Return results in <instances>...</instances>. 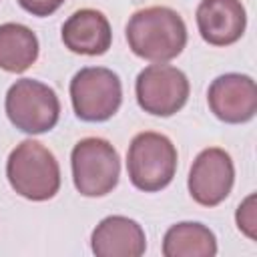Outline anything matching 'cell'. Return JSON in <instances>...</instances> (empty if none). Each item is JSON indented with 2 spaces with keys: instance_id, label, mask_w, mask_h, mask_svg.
I'll use <instances>...</instances> for the list:
<instances>
[{
  "instance_id": "11",
  "label": "cell",
  "mask_w": 257,
  "mask_h": 257,
  "mask_svg": "<svg viewBox=\"0 0 257 257\" xmlns=\"http://www.w3.org/2000/svg\"><path fill=\"white\" fill-rule=\"evenodd\" d=\"M90 249L96 257H141L147 249V237L135 219L110 215L94 227Z\"/></svg>"
},
{
  "instance_id": "8",
  "label": "cell",
  "mask_w": 257,
  "mask_h": 257,
  "mask_svg": "<svg viewBox=\"0 0 257 257\" xmlns=\"http://www.w3.org/2000/svg\"><path fill=\"white\" fill-rule=\"evenodd\" d=\"M235 181V167L231 155L219 147H209L197 155L189 171V193L195 203L215 207L223 203Z\"/></svg>"
},
{
  "instance_id": "12",
  "label": "cell",
  "mask_w": 257,
  "mask_h": 257,
  "mask_svg": "<svg viewBox=\"0 0 257 257\" xmlns=\"http://www.w3.org/2000/svg\"><path fill=\"white\" fill-rule=\"evenodd\" d=\"M62 42L74 54L100 56L110 48L112 30L102 12L82 8L62 24Z\"/></svg>"
},
{
  "instance_id": "9",
  "label": "cell",
  "mask_w": 257,
  "mask_h": 257,
  "mask_svg": "<svg viewBox=\"0 0 257 257\" xmlns=\"http://www.w3.org/2000/svg\"><path fill=\"white\" fill-rule=\"evenodd\" d=\"M207 102L219 120L229 124L247 122L257 112L255 80L239 72L221 74L211 82L207 90Z\"/></svg>"
},
{
  "instance_id": "15",
  "label": "cell",
  "mask_w": 257,
  "mask_h": 257,
  "mask_svg": "<svg viewBox=\"0 0 257 257\" xmlns=\"http://www.w3.org/2000/svg\"><path fill=\"white\" fill-rule=\"evenodd\" d=\"M253 203H255V195H249L245 199V203L239 205L237 209V227L249 237V239H255V209H253Z\"/></svg>"
},
{
  "instance_id": "1",
  "label": "cell",
  "mask_w": 257,
  "mask_h": 257,
  "mask_svg": "<svg viewBox=\"0 0 257 257\" xmlns=\"http://www.w3.org/2000/svg\"><path fill=\"white\" fill-rule=\"evenodd\" d=\"M126 42L137 56L151 62H167L183 52L187 26L173 8L149 6L128 18Z\"/></svg>"
},
{
  "instance_id": "13",
  "label": "cell",
  "mask_w": 257,
  "mask_h": 257,
  "mask_svg": "<svg viewBox=\"0 0 257 257\" xmlns=\"http://www.w3.org/2000/svg\"><path fill=\"white\" fill-rule=\"evenodd\" d=\"M38 38L36 34L16 22H6L0 26V68L6 72L20 74L28 70L38 58Z\"/></svg>"
},
{
  "instance_id": "6",
  "label": "cell",
  "mask_w": 257,
  "mask_h": 257,
  "mask_svg": "<svg viewBox=\"0 0 257 257\" xmlns=\"http://www.w3.org/2000/svg\"><path fill=\"white\" fill-rule=\"evenodd\" d=\"M74 114L86 122L108 120L122 102V86L116 72L102 66L80 68L70 80Z\"/></svg>"
},
{
  "instance_id": "2",
  "label": "cell",
  "mask_w": 257,
  "mask_h": 257,
  "mask_svg": "<svg viewBox=\"0 0 257 257\" xmlns=\"http://www.w3.org/2000/svg\"><path fill=\"white\" fill-rule=\"evenodd\" d=\"M10 187L28 201H48L60 189L56 157L38 141L26 139L12 149L6 161Z\"/></svg>"
},
{
  "instance_id": "4",
  "label": "cell",
  "mask_w": 257,
  "mask_h": 257,
  "mask_svg": "<svg viewBox=\"0 0 257 257\" xmlns=\"http://www.w3.org/2000/svg\"><path fill=\"white\" fill-rule=\"evenodd\" d=\"M72 181L84 197L108 195L120 175V159L116 149L98 137H86L78 141L70 155Z\"/></svg>"
},
{
  "instance_id": "5",
  "label": "cell",
  "mask_w": 257,
  "mask_h": 257,
  "mask_svg": "<svg viewBox=\"0 0 257 257\" xmlns=\"http://www.w3.org/2000/svg\"><path fill=\"white\" fill-rule=\"evenodd\" d=\"M6 114L10 122L28 135H42L56 126L60 100L56 92L34 78L16 80L6 92Z\"/></svg>"
},
{
  "instance_id": "10",
  "label": "cell",
  "mask_w": 257,
  "mask_h": 257,
  "mask_svg": "<svg viewBox=\"0 0 257 257\" xmlns=\"http://www.w3.org/2000/svg\"><path fill=\"white\" fill-rule=\"evenodd\" d=\"M197 26L205 42L229 46L243 36L247 14L241 0H201L197 8Z\"/></svg>"
},
{
  "instance_id": "3",
  "label": "cell",
  "mask_w": 257,
  "mask_h": 257,
  "mask_svg": "<svg viewBox=\"0 0 257 257\" xmlns=\"http://www.w3.org/2000/svg\"><path fill=\"white\" fill-rule=\"evenodd\" d=\"M131 183L145 193L165 189L177 171V149L169 137L153 131L139 133L126 151Z\"/></svg>"
},
{
  "instance_id": "14",
  "label": "cell",
  "mask_w": 257,
  "mask_h": 257,
  "mask_svg": "<svg viewBox=\"0 0 257 257\" xmlns=\"http://www.w3.org/2000/svg\"><path fill=\"white\" fill-rule=\"evenodd\" d=\"M217 253L215 233L203 223L183 221L165 233L163 255L165 257H213Z\"/></svg>"
},
{
  "instance_id": "7",
  "label": "cell",
  "mask_w": 257,
  "mask_h": 257,
  "mask_svg": "<svg viewBox=\"0 0 257 257\" xmlns=\"http://www.w3.org/2000/svg\"><path fill=\"white\" fill-rule=\"evenodd\" d=\"M139 106L155 116H171L179 112L189 98L187 74L171 64H151L143 68L135 84Z\"/></svg>"
},
{
  "instance_id": "16",
  "label": "cell",
  "mask_w": 257,
  "mask_h": 257,
  "mask_svg": "<svg viewBox=\"0 0 257 257\" xmlns=\"http://www.w3.org/2000/svg\"><path fill=\"white\" fill-rule=\"evenodd\" d=\"M18 4L32 16H50L64 4V0H18Z\"/></svg>"
}]
</instances>
